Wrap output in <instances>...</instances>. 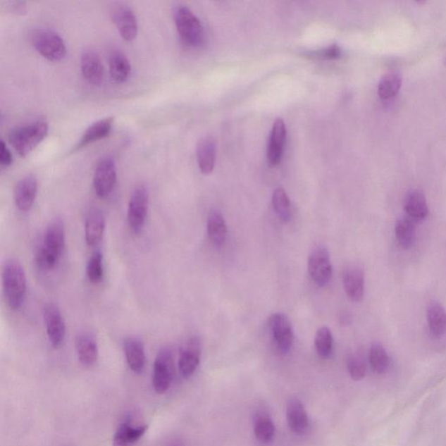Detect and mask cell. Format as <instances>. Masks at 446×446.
Wrapping results in <instances>:
<instances>
[{
  "label": "cell",
  "instance_id": "836d02e7",
  "mask_svg": "<svg viewBox=\"0 0 446 446\" xmlns=\"http://www.w3.org/2000/svg\"><path fill=\"white\" fill-rule=\"evenodd\" d=\"M370 363L376 373H385L390 367V357L380 344H374L370 352Z\"/></svg>",
  "mask_w": 446,
  "mask_h": 446
},
{
  "label": "cell",
  "instance_id": "8992f818",
  "mask_svg": "<svg viewBox=\"0 0 446 446\" xmlns=\"http://www.w3.org/2000/svg\"><path fill=\"white\" fill-rule=\"evenodd\" d=\"M308 271L316 285L324 287L333 278V264L330 263L329 250L326 247L318 245L309 254Z\"/></svg>",
  "mask_w": 446,
  "mask_h": 446
},
{
  "label": "cell",
  "instance_id": "4fadbf2b",
  "mask_svg": "<svg viewBox=\"0 0 446 446\" xmlns=\"http://www.w3.org/2000/svg\"><path fill=\"white\" fill-rule=\"evenodd\" d=\"M202 346L197 337H191L180 351L179 370L184 378H189L197 370L200 364Z\"/></svg>",
  "mask_w": 446,
  "mask_h": 446
},
{
  "label": "cell",
  "instance_id": "8fae6325",
  "mask_svg": "<svg viewBox=\"0 0 446 446\" xmlns=\"http://www.w3.org/2000/svg\"><path fill=\"white\" fill-rule=\"evenodd\" d=\"M48 338L54 348L61 347L66 337V326L60 309L54 304H47L43 309Z\"/></svg>",
  "mask_w": 446,
  "mask_h": 446
},
{
  "label": "cell",
  "instance_id": "30bf717a",
  "mask_svg": "<svg viewBox=\"0 0 446 446\" xmlns=\"http://www.w3.org/2000/svg\"><path fill=\"white\" fill-rule=\"evenodd\" d=\"M273 337L280 352L287 353L292 348L294 333L287 316L283 313H275L268 318Z\"/></svg>",
  "mask_w": 446,
  "mask_h": 446
},
{
  "label": "cell",
  "instance_id": "ffe728a7",
  "mask_svg": "<svg viewBox=\"0 0 446 446\" xmlns=\"http://www.w3.org/2000/svg\"><path fill=\"white\" fill-rule=\"evenodd\" d=\"M197 161L202 174L209 175L213 171L216 158V142L211 136L200 140L197 145Z\"/></svg>",
  "mask_w": 446,
  "mask_h": 446
},
{
  "label": "cell",
  "instance_id": "44dd1931",
  "mask_svg": "<svg viewBox=\"0 0 446 446\" xmlns=\"http://www.w3.org/2000/svg\"><path fill=\"white\" fill-rule=\"evenodd\" d=\"M75 347L80 362L85 366H92L98 359L97 342L93 335L80 333L77 335Z\"/></svg>",
  "mask_w": 446,
  "mask_h": 446
},
{
  "label": "cell",
  "instance_id": "74e56055",
  "mask_svg": "<svg viewBox=\"0 0 446 446\" xmlns=\"http://www.w3.org/2000/svg\"><path fill=\"white\" fill-rule=\"evenodd\" d=\"M0 147H0V163L6 167V166H9L12 163V153H11L5 142L1 141V142H0Z\"/></svg>",
  "mask_w": 446,
  "mask_h": 446
},
{
  "label": "cell",
  "instance_id": "83f0119b",
  "mask_svg": "<svg viewBox=\"0 0 446 446\" xmlns=\"http://www.w3.org/2000/svg\"><path fill=\"white\" fill-rule=\"evenodd\" d=\"M427 320L431 334L440 337L446 330V312L440 304L431 303L427 309Z\"/></svg>",
  "mask_w": 446,
  "mask_h": 446
},
{
  "label": "cell",
  "instance_id": "d590c367",
  "mask_svg": "<svg viewBox=\"0 0 446 446\" xmlns=\"http://www.w3.org/2000/svg\"><path fill=\"white\" fill-rule=\"evenodd\" d=\"M349 376L355 381H360L366 377V366L364 361L357 356H352L347 362Z\"/></svg>",
  "mask_w": 446,
  "mask_h": 446
},
{
  "label": "cell",
  "instance_id": "ab89813d",
  "mask_svg": "<svg viewBox=\"0 0 446 446\" xmlns=\"http://www.w3.org/2000/svg\"><path fill=\"white\" fill-rule=\"evenodd\" d=\"M167 446H186L185 444L183 443L182 440H179V438H175V440H173L167 445Z\"/></svg>",
  "mask_w": 446,
  "mask_h": 446
},
{
  "label": "cell",
  "instance_id": "4dcf8cb0",
  "mask_svg": "<svg viewBox=\"0 0 446 446\" xmlns=\"http://www.w3.org/2000/svg\"><path fill=\"white\" fill-rule=\"evenodd\" d=\"M396 237L399 244L404 249H409L414 244L416 237L414 221L411 218H402L397 221L395 228Z\"/></svg>",
  "mask_w": 446,
  "mask_h": 446
},
{
  "label": "cell",
  "instance_id": "e575fe53",
  "mask_svg": "<svg viewBox=\"0 0 446 446\" xmlns=\"http://www.w3.org/2000/svg\"><path fill=\"white\" fill-rule=\"evenodd\" d=\"M103 256L101 252H96L88 261L87 275L91 282L99 283L103 278Z\"/></svg>",
  "mask_w": 446,
  "mask_h": 446
},
{
  "label": "cell",
  "instance_id": "d4e9b609",
  "mask_svg": "<svg viewBox=\"0 0 446 446\" xmlns=\"http://www.w3.org/2000/svg\"><path fill=\"white\" fill-rule=\"evenodd\" d=\"M404 209L409 218L414 221L425 219L429 209L423 192L416 190L409 192L404 199Z\"/></svg>",
  "mask_w": 446,
  "mask_h": 446
},
{
  "label": "cell",
  "instance_id": "f35d334b",
  "mask_svg": "<svg viewBox=\"0 0 446 446\" xmlns=\"http://www.w3.org/2000/svg\"><path fill=\"white\" fill-rule=\"evenodd\" d=\"M352 316L349 312H342L340 316H339V323H340V326H348L352 323Z\"/></svg>",
  "mask_w": 446,
  "mask_h": 446
},
{
  "label": "cell",
  "instance_id": "8d00e7d4",
  "mask_svg": "<svg viewBox=\"0 0 446 446\" xmlns=\"http://www.w3.org/2000/svg\"><path fill=\"white\" fill-rule=\"evenodd\" d=\"M311 55V57L321 58V60H335L340 57L341 49L337 45H333L326 49L314 51Z\"/></svg>",
  "mask_w": 446,
  "mask_h": 446
},
{
  "label": "cell",
  "instance_id": "7c38bea8",
  "mask_svg": "<svg viewBox=\"0 0 446 446\" xmlns=\"http://www.w3.org/2000/svg\"><path fill=\"white\" fill-rule=\"evenodd\" d=\"M111 17L120 35L127 42H132L138 33L137 18L134 11L126 5H117L113 7Z\"/></svg>",
  "mask_w": 446,
  "mask_h": 446
},
{
  "label": "cell",
  "instance_id": "ac0fdd59",
  "mask_svg": "<svg viewBox=\"0 0 446 446\" xmlns=\"http://www.w3.org/2000/svg\"><path fill=\"white\" fill-rule=\"evenodd\" d=\"M342 281L349 299L353 302L362 301L364 295V274L362 268L354 265L346 268Z\"/></svg>",
  "mask_w": 446,
  "mask_h": 446
},
{
  "label": "cell",
  "instance_id": "6da1fadb",
  "mask_svg": "<svg viewBox=\"0 0 446 446\" xmlns=\"http://www.w3.org/2000/svg\"><path fill=\"white\" fill-rule=\"evenodd\" d=\"M66 245L64 223L60 219L54 220L47 227L43 242L37 252V266L42 271L53 270L57 266Z\"/></svg>",
  "mask_w": 446,
  "mask_h": 446
},
{
  "label": "cell",
  "instance_id": "5bb4252c",
  "mask_svg": "<svg viewBox=\"0 0 446 446\" xmlns=\"http://www.w3.org/2000/svg\"><path fill=\"white\" fill-rule=\"evenodd\" d=\"M38 193V182L36 177L27 175L18 182L14 191V200L18 210L27 212L35 204Z\"/></svg>",
  "mask_w": 446,
  "mask_h": 446
},
{
  "label": "cell",
  "instance_id": "2e32d148",
  "mask_svg": "<svg viewBox=\"0 0 446 446\" xmlns=\"http://www.w3.org/2000/svg\"><path fill=\"white\" fill-rule=\"evenodd\" d=\"M287 421L291 430L304 435L309 428V416L304 405L297 397H291L287 404Z\"/></svg>",
  "mask_w": 446,
  "mask_h": 446
},
{
  "label": "cell",
  "instance_id": "ba28073f",
  "mask_svg": "<svg viewBox=\"0 0 446 446\" xmlns=\"http://www.w3.org/2000/svg\"><path fill=\"white\" fill-rule=\"evenodd\" d=\"M149 193L145 187H138L129 201L128 221L129 227L136 234L141 233L149 210Z\"/></svg>",
  "mask_w": 446,
  "mask_h": 446
},
{
  "label": "cell",
  "instance_id": "7402d4cb",
  "mask_svg": "<svg viewBox=\"0 0 446 446\" xmlns=\"http://www.w3.org/2000/svg\"><path fill=\"white\" fill-rule=\"evenodd\" d=\"M113 125V118L112 117L96 121V123L92 124L91 126L85 131L73 150L82 149V147H87L89 145V144L106 137V136L109 135L110 131H111Z\"/></svg>",
  "mask_w": 446,
  "mask_h": 446
},
{
  "label": "cell",
  "instance_id": "484cf974",
  "mask_svg": "<svg viewBox=\"0 0 446 446\" xmlns=\"http://www.w3.org/2000/svg\"><path fill=\"white\" fill-rule=\"evenodd\" d=\"M208 234L210 242L217 248H221L225 243L227 235L226 223L222 213L213 209L208 217Z\"/></svg>",
  "mask_w": 446,
  "mask_h": 446
},
{
  "label": "cell",
  "instance_id": "277c9868",
  "mask_svg": "<svg viewBox=\"0 0 446 446\" xmlns=\"http://www.w3.org/2000/svg\"><path fill=\"white\" fill-rule=\"evenodd\" d=\"M174 18L177 31L186 45L197 47L204 42V27L194 13L185 6H177Z\"/></svg>",
  "mask_w": 446,
  "mask_h": 446
},
{
  "label": "cell",
  "instance_id": "5b68a950",
  "mask_svg": "<svg viewBox=\"0 0 446 446\" xmlns=\"http://www.w3.org/2000/svg\"><path fill=\"white\" fill-rule=\"evenodd\" d=\"M32 43L39 54L48 61H58L66 56V47L64 40L54 31L39 29L33 32Z\"/></svg>",
  "mask_w": 446,
  "mask_h": 446
},
{
  "label": "cell",
  "instance_id": "e0dca14e",
  "mask_svg": "<svg viewBox=\"0 0 446 446\" xmlns=\"http://www.w3.org/2000/svg\"><path fill=\"white\" fill-rule=\"evenodd\" d=\"M286 126L285 121L278 119L273 125L270 143L267 150V158L271 166H276L281 162L283 146L286 140Z\"/></svg>",
  "mask_w": 446,
  "mask_h": 446
},
{
  "label": "cell",
  "instance_id": "52a82bcc",
  "mask_svg": "<svg viewBox=\"0 0 446 446\" xmlns=\"http://www.w3.org/2000/svg\"><path fill=\"white\" fill-rule=\"evenodd\" d=\"M174 356L169 348L161 349L154 361L153 386L158 394H163L169 389L174 377Z\"/></svg>",
  "mask_w": 446,
  "mask_h": 446
},
{
  "label": "cell",
  "instance_id": "9c48e42d",
  "mask_svg": "<svg viewBox=\"0 0 446 446\" xmlns=\"http://www.w3.org/2000/svg\"><path fill=\"white\" fill-rule=\"evenodd\" d=\"M117 172L116 162L112 157L104 156L96 166L94 175V187L99 198L108 197L116 187Z\"/></svg>",
  "mask_w": 446,
  "mask_h": 446
},
{
  "label": "cell",
  "instance_id": "1f68e13d",
  "mask_svg": "<svg viewBox=\"0 0 446 446\" xmlns=\"http://www.w3.org/2000/svg\"><path fill=\"white\" fill-rule=\"evenodd\" d=\"M315 347L323 359H329L333 351V337L329 328H319L315 335Z\"/></svg>",
  "mask_w": 446,
  "mask_h": 446
},
{
  "label": "cell",
  "instance_id": "9a60e30c",
  "mask_svg": "<svg viewBox=\"0 0 446 446\" xmlns=\"http://www.w3.org/2000/svg\"><path fill=\"white\" fill-rule=\"evenodd\" d=\"M80 69L84 78L92 85H101L104 76V68L99 54L94 50L87 49L80 56Z\"/></svg>",
  "mask_w": 446,
  "mask_h": 446
},
{
  "label": "cell",
  "instance_id": "4316f807",
  "mask_svg": "<svg viewBox=\"0 0 446 446\" xmlns=\"http://www.w3.org/2000/svg\"><path fill=\"white\" fill-rule=\"evenodd\" d=\"M109 71L116 82L123 83L127 81L130 76L131 65L126 55L119 51H114L109 58Z\"/></svg>",
  "mask_w": 446,
  "mask_h": 446
},
{
  "label": "cell",
  "instance_id": "3957f363",
  "mask_svg": "<svg viewBox=\"0 0 446 446\" xmlns=\"http://www.w3.org/2000/svg\"><path fill=\"white\" fill-rule=\"evenodd\" d=\"M47 132V123L37 120L11 131L9 142L20 156H25L45 139Z\"/></svg>",
  "mask_w": 446,
  "mask_h": 446
},
{
  "label": "cell",
  "instance_id": "cb8c5ba5",
  "mask_svg": "<svg viewBox=\"0 0 446 446\" xmlns=\"http://www.w3.org/2000/svg\"><path fill=\"white\" fill-rule=\"evenodd\" d=\"M147 430V425L134 426L128 420L121 423L114 434L113 446H131L141 440Z\"/></svg>",
  "mask_w": 446,
  "mask_h": 446
},
{
  "label": "cell",
  "instance_id": "d6986e66",
  "mask_svg": "<svg viewBox=\"0 0 446 446\" xmlns=\"http://www.w3.org/2000/svg\"><path fill=\"white\" fill-rule=\"evenodd\" d=\"M124 352L128 366L136 374H142L145 368L146 355L143 342L136 337L125 339Z\"/></svg>",
  "mask_w": 446,
  "mask_h": 446
},
{
  "label": "cell",
  "instance_id": "d6a6232c",
  "mask_svg": "<svg viewBox=\"0 0 446 446\" xmlns=\"http://www.w3.org/2000/svg\"><path fill=\"white\" fill-rule=\"evenodd\" d=\"M272 204L283 223H289L291 219L290 202L285 190L278 187L272 195Z\"/></svg>",
  "mask_w": 446,
  "mask_h": 446
},
{
  "label": "cell",
  "instance_id": "f1b7e54d",
  "mask_svg": "<svg viewBox=\"0 0 446 446\" xmlns=\"http://www.w3.org/2000/svg\"><path fill=\"white\" fill-rule=\"evenodd\" d=\"M254 433L261 443H270L275 433V425L271 416L264 412L256 414L254 420Z\"/></svg>",
  "mask_w": 446,
  "mask_h": 446
},
{
  "label": "cell",
  "instance_id": "7a4b0ae2",
  "mask_svg": "<svg viewBox=\"0 0 446 446\" xmlns=\"http://www.w3.org/2000/svg\"><path fill=\"white\" fill-rule=\"evenodd\" d=\"M2 285L7 304L14 311L24 304L27 294V276L18 261H6L2 268Z\"/></svg>",
  "mask_w": 446,
  "mask_h": 446
},
{
  "label": "cell",
  "instance_id": "f546056e",
  "mask_svg": "<svg viewBox=\"0 0 446 446\" xmlns=\"http://www.w3.org/2000/svg\"><path fill=\"white\" fill-rule=\"evenodd\" d=\"M402 76L399 72H389L385 73L378 83V95L383 99L394 97L400 89Z\"/></svg>",
  "mask_w": 446,
  "mask_h": 446
},
{
  "label": "cell",
  "instance_id": "603a6c76",
  "mask_svg": "<svg viewBox=\"0 0 446 446\" xmlns=\"http://www.w3.org/2000/svg\"><path fill=\"white\" fill-rule=\"evenodd\" d=\"M105 219L98 209L92 210L88 213L85 223V238L88 246L98 244L104 234Z\"/></svg>",
  "mask_w": 446,
  "mask_h": 446
}]
</instances>
